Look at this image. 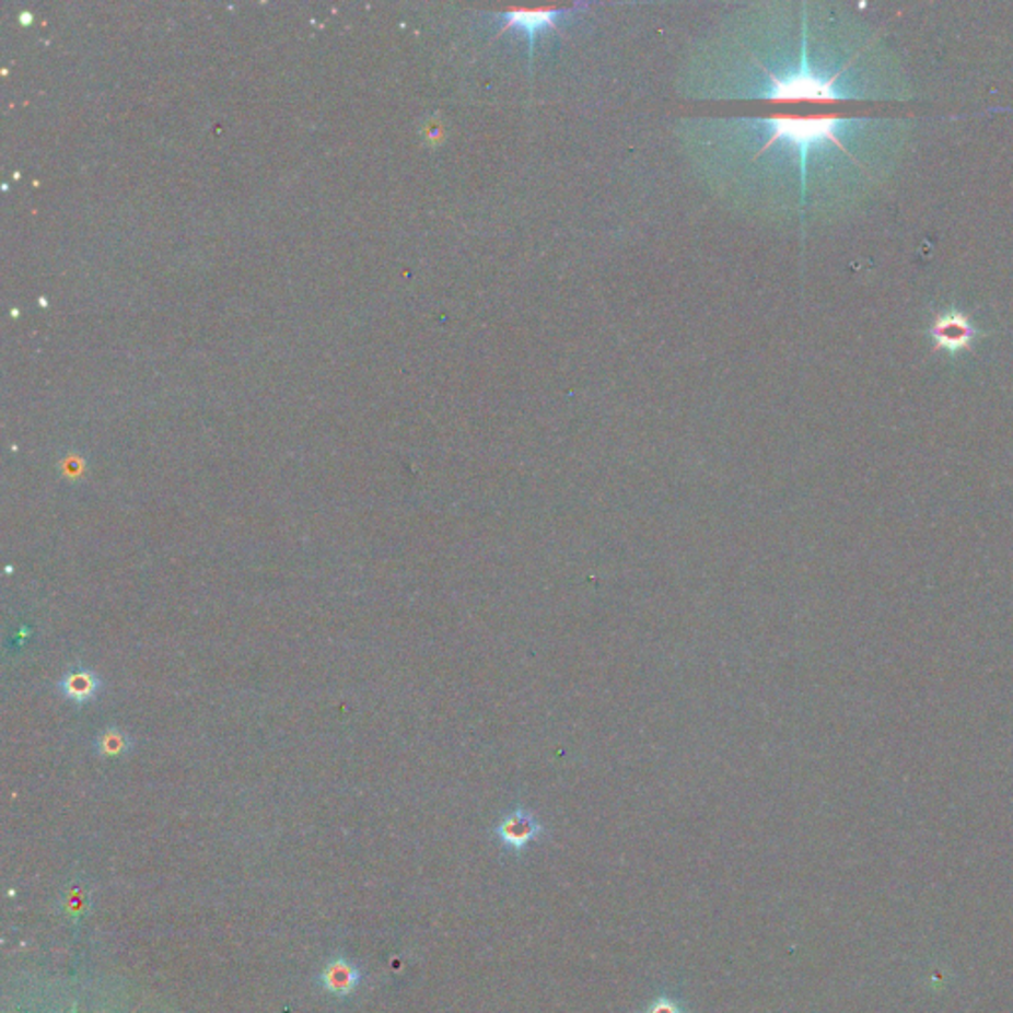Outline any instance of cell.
Returning a JSON list of instances; mask_svg holds the SVG:
<instances>
[{
	"label": "cell",
	"instance_id": "9c48e42d",
	"mask_svg": "<svg viewBox=\"0 0 1013 1013\" xmlns=\"http://www.w3.org/2000/svg\"><path fill=\"white\" fill-rule=\"evenodd\" d=\"M641 1013H689L687 1008L679 1000L669 998V995H657L655 1000L648 1003Z\"/></svg>",
	"mask_w": 1013,
	"mask_h": 1013
},
{
	"label": "cell",
	"instance_id": "8992f818",
	"mask_svg": "<svg viewBox=\"0 0 1013 1013\" xmlns=\"http://www.w3.org/2000/svg\"><path fill=\"white\" fill-rule=\"evenodd\" d=\"M361 978V970L357 966H352L345 958H337L325 966L319 976V983L333 995L347 998L359 986Z\"/></svg>",
	"mask_w": 1013,
	"mask_h": 1013
},
{
	"label": "cell",
	"instance_id": "52a82bcc",
	"mask_svg": "<svg viewBox=\"0 0 1013 1013\" xmlns=\"http://www.w3.org/2000/svg\"><path fill=\"white\" fill-rule=\"evenodd\" d=\"M100 689H102V679L97 677V673L83 669V667L70 669L60 682V691L63 697L78 705L90 703L95 695L100 694Z\"/></svg>",
	"mask_w": 1013,
	"mask_h": 1013
},
{
	"label": "cell",
	"instance_id": "5b68a950",
	"mask_svg": "<svg viewBox=\"0 0 1013 1013\" xmlns=\"http://www.w3.org/2000/svg\"><path fill=\"white\" fill-rule=\"evenodd\" d=\"M560 9H537V11H527V9H511L503 14L505 24L501 32L519 28L525 32L528 38V46L533 48L535 36L543 28H557V19H559Z\"/></svg>",
	"mask_w": 1013,
	"mask_h": 1013
},
{
	"label": "cell",
	"instance_id": "ba28073f",
	"mask_svg": "<svg viewBox=\"0 0 1013 1013\" xmlns=\"http://www.w3.org/2000/svg\"><path fill=\"white\" fill-rule=\"evenodd\" d=\"M95 750L102 756H121L129 750V738L127 734L117 731V729H107L97 736L95 741Z\"/></svg>",
	"mask_w": 1013,
	"mask_h": 1013
},
{
	"label": "cell",
	"instance_id": "3957f363",
	"mask_svg": "<svg viewBox=\"0 0 1013 1013\" xmlns=\"http://www.w3.org/2000/svg\"><path fill=\"white\" fill-rule=\"evenodd\" d=\"M929 335H931L934 351L956 354V352L968 351L973 347V342L978 339V329L964 313L948 310L934 317Z\"/></svg>",
	"mask_w": 1013,
	"mask_h": 1013
},
{
	"label": "cell",
	"instance_id": "30bf717a",
	"mask_svg": "<svg viewBox=\"0 0 1013 1013\" xmlns=\"http://www.w3.org/2000/svg\"><path fill=\"white\" fill-rule=\"evenodd\" d=\"M72 1013H75V1008H73V1012H72Z\"/></svg>",
	"mask_w": 1013,
	"mask_h": 1013
},
{
	"label": "cell",
	"instance_id": "6da1fadb",
	"mask_svg": "<svg viewBox=\"0 0 1013 1013\" xmlns=\"http://www.w3.org/2000/svg\"><path fill=\"white\" fill-rule=\"evenodd\" d=\"M843 117L838 115H822V117H790V115H776L766 119V125L770 127L772 135L768 137L766 145L762 147L765 153L768 147L775 145L778 141H784L788 145L794 147L800 151L802 159V175L806 173V156L810 149L819 145L824 141H829L839 149H843L839 141V127L843 125Z\"/></svg>",
	"mask_w": 1013,
	"mask_h": 1013
},
{
	"label": "cell",
	"instance_id": "7a4b0ae2",
	"mask_svg": "<svg viewBox=\"0 0 1013 1013\" xmlns=\"http://www.w3.org/2000/svg\"><path fill=\"white\" fill-rule=\"evenodd\" d=\"M772 78V90L768 92V100L770 102H836L841 95L839 92L834 90V83H836V78L834 80H819L814 73H810L806 66L804 70L797 73V75H792V78H787V80H780V78Z\"/></svg>",
	"mask_w": 1013,
	"mask_h": 1013
},
{
	"label": "cell",
	"instance_id": "277c9868",
	"mask_svg": "<svg viewBox=\"0 0 1013 1013\" xmlns=\"http://www.w3.org/2000/svg\"><path fill=\"white\" fill-rule=\"evenodd\" d=\"M547 834V827L538 822L533 812L525 807H515L509 814L499 819L493 836H496L509 851L513 853H523L525 849L543 838Z\"/></svg>",
	"mask_w": 1013,
	"mask_h": 1013
}]
</instances>
